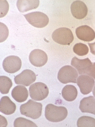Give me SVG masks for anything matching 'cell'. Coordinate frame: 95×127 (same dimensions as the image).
<instances>
[{
    "label": "cell",
    "mask_w": 95,
    "mask_h": 127,
    "mask_svg": "<svg viewBox=\"0 0 95 127\" xmlns=\"http://www.w3.org/2000/svg\"><path fill=\"white\" fill-rule=\"evenodd\" d=\"M67 114V110L64 107L58 106L49 104L45 108V117L51 122H57L62 121L66 118Z\"/></svg>",
    "instance_id": "6da1fadb"
},
{
    "label": "cell",
    "mask_w": 95,
    "mask_h": 127,
    "mask_svg": "<svg viewBox=\"0 0 95 127\" xmlns=\"http://www.w3.org/2000/svg\"><path fill=\"white\" fill-rule=\"evenodd\" d=\"M42 105L41 103L30 99L20 107L21 114L34 119L39 118L41 115Z\"/></svg>",
    "instance_id": "7a4b0ae2"
},
{
    "label": "cell",
    "mask_w": 95,
    "mask_h": 127,
    "mask_svg": "<svg viewBox=\"0 0 95 127\" xmlns=\"http://www.w3.org/2000/svg\"><path fill=\"white\" fill-rule=\"evenodd\" d=\"M52 38L55 42L62 45H70L74 38L71 30L64 27L60 28L55 30L52 33Z\"/></svg>",
    "instance_id": "3957f363"
},
{
    "label": "cell",
    "mask_w": 95,
    "mask_h": 127,
    "mask_svg": "<svg viewBox=\"0 0 95 127\" xmlns=\"http://www.w3.org/2000/svg\"><path fill=\"white\" fill-rule=\"evenodd\" d=\"M78 76L76 69L70 65H66L59 70L58 75L59 81L63 84L69 83H76Z\"/></svg>",
    "instance_id": "277c9868"
},
{
    "label": "cell",
    "mask_w": 95,
    "mask_h": 127,
    "mask_svg": "<svg viewBox=\"0 0 95 127\" xmlns=\"http://www.w3.org/2000/svg\"><path fill=\"white\" fill-rule=\"evenodd\" d=\"M29 91L31 98L36 101L44 100L48 96L49 92L47 85L41 82H36L31 85Z\"/></svg>",
    "instance_id": "5b68a950"
},
{
    "label": "cell",
    "mask_w": 95,
    "mask_h": 127,
    "mask_svg": "<svg viewBox=\"0 0 95 127\" xmlns=\"http://www.w3.org/2000/svg\"><path fill=\"white\" fill-rule=\"evenodd\" d=\"M23 15L30 24L37 28L44 27L49 22V19L48 16L40 12H33Z\"/></svg>",
    "instance_id": "8992f818"
},
{
    "label": "cell",
    "mask_w": 95,
    "mask_h": 127,
    "mask_svg": "<svg viewBox=\"0 0 95 127\" xmlns=\"http://www.w3.org/2000/svg\"><path fill=\"white\" fill-rule=\"evenodd\" d=\"M71 64L76 69L79 75L89 76L92 69L93 63L88 58L80 59L74 57L72 59Z\"/></svg>",
    "instance_id": "52a82bcc"
},
{
    "label": "cell",
    "mask_w": 95,
    "mask_h": 127,
    "mask_svg": "<svg viewBox=\"0 0 95 127\" xmlns=\"http://www.w3.org/2000/svg\"><path fill=\"white\" fill-rule=\"evenodd\" d=\"M22 61L19 57L10 56L6 58L3 63L5 71L10 73H13L19 70L22 66Z\"/></svg>",
    "instance_id": "ba28073f"
},
{
    "label": "cell",
    "mask_w": 95,
    "mask_h": 127,
    "mask_svg": "<svg viewBox=\"0 0 95 127\" xmlns=\"http://www.w3.org/2000/svg\"><path fill=\"white\" fill-rule=\"evenodd\" d=\"M77 83L81 92L85 95L89 94L92 91L94 85L95 81L94 78L89 76L81 75L77 79Z\"/></svg>",
    "instance_id": "9c48e42d"
},
{
    "label": "cell",
    "mask_w": 95,
    "mask_h": 127,
    "mask_svg": "<svg viewBox=\"0 0 95 127\" xmlns=\"http://www.w3.org/2000/svg\"><path fill=\"white\" fill-rule=\"evenodd\" d=\"M36 77V75L33 71L30 70L26 69L16 76L14 80L17 84L28 86L35 82Z\"/></svg>",
    "instance_id": "30bf717a"
},
{
    "label": "cell",
    "mask_w": 95,
    "mask_h": 127,
    "mask_svg": "<svg viewBox=\"0 0 95 127\" xmlns=\"http://www.w3.org/2000/svg\"><path fill=\"white\" fill-rule=\"evenodd\" d=\"M29 59L31 63L34 66L41 67L46 63L48 57L45 52L41 50L37 49L33 50L30 52Z\"/></svg>",
    "instance_id": "8fae6325"
},
{
    "label": "cell",
    "mask_w": 95,
    "mask_h": 127,
    "mask_svg": "<svg viewBox=\"0 0 95 127\" xmlns=\"http://www.w3.org/2000/svg\"><path fill=\"white\" fill-rule=\"evenodd\" d=\"M71 13L73 16L78 19L85 18L88 13L87 7L83 2L77 0L74 1L71 6Z\"/></svg>",
    "instance_id": "7c38bea8"
},
{
    "label": "cell",
    "mask_w": 95,
    "mask_h": 127,
    "mask_svg": "<svg viewBox=\"0 0 95 127\" xmlns=\"http://www.w3.org/2000/svg\"><path fill=\"white\" fill-rule=\"evenodd\" d=\"M77 37L80 39L86 42H90L95 38V32L89 26L83 25L78 27L76 30Z\"/></svg>",
    "instance_id": "4fadbf2b"
},
{
    "label": "cell",
    "mask_w": 95,
    "mask_h": 127,
    "mask_svg": "<svg viewBox=\"0 0 95 127\" xmlns=\"http://www.w3.org/2000/svg\"><path fill=\"white\" fill-rule=\"evenodd\" d=\"M79 108L83 113L95 115V98L92 96L84 98L80 102Z\"/></svg>",
    "instance_id": "5bb4252c"
},
{
    "label": "cell",
    "mask_w": 95,
    "mask_h": 127,
    "mask_svg": "<svg viewBox=\"0 0 95 127\" xmlns=\"http://www.w3.org/2000/svg\"><path fill=\"white\" fill-rule=\"evenodd\" d=\"M16 106L9 97L7 96L2 97L0 101V111L7 115L14 113L16 109Z\"/></svg>",
    "instance_id": "9a60e30c"
},
{
    "label": "cell",
    "mask_w": 95,
    "mask_h": 127,
    "mask_svg": "<svg viewBox=\"0 0 95 127\" xmlns=\"http://www.w3.org/2000/svg\"><path fill=\"white\" fill-rule=\"evenodd\" d=\"M11 95L16 101L19 102H22L27 99L29 94L28 91L25 87L22 85H18L12 90Z\"/></svg>",
    "instance_id": "2e32d148"
},
{
    "label": "cell",
    "mask_w": 95,
    "mask_h": 127,
    "mask_svg": "<svg viewBox=\"0 0 95 127\" xmlns=\"http://www.w3.org/2000/svg\"><path fill=\"white\" fill-rule=\"evenodd\" d=\"M40 3L39 0H18L17 6L19 11L23 13L38 7Z\"/></svg>",
    "instance_id": "e0dca14e"
},
{
    "label": "cell",
    "mask_w": 95,
    "mask_h": 127,
    "mask_svg": "<svg viewBox=\"0 0 95 127\" xmlns=\"http://www.w3.org/2000/svg\"><path fill=\"white\" fill-rule=\"evenodd\" d=\"M77 91L76 87L71 85L65 86L62 91V95L63 98L68 101H72L76 98L77 95Z\"/></svg>",
    "instance_id": "ac0fdd59"
},
{
    "label": "cell",
    "mask_w": 95,
    "mask_h": 127,
    "mask_svg": "<svg viewBox=\"0 0 95 127\" xmlns=\"http://www.w3.org/2000/svg\"><path fill=\"white\" fill-rule=\"evenodd\" d=\"M12 85V81L8 77L5 76H0V91L2 94H8Z\"/></svg>",
    "instance_id": "d6986e66"
},
{
    "label": "cell",
    "mask_w": 95,
    "mask_h": 127,
    "mask_svg": "<svg viewBox=\"0 0 95 127\" xmlns=\"http://www.w3.org/2000/svg\"><path fill=\"white\" fill-rule=\"evenodd\" d=\"M78 127H95V119L87 116H83L78 118L77 123Z\"/></svg>",
    "instance_id": "ffe728a7"
},
{
    "label": "cell",
    "mask_w": 95,
    "mask_h": 127,
    "mask_svg": "<svg viewBox=\"0 0 95 127\" xmlns=\"http://www.w3.org/2000/svg\"><path fill=\"white\" fill-rule=\"evenodd\" d=\"M14 127H37L36 125L32 121L22 117L16 118L14 122Z\"/></svg>",
    "instance_id": "44dd1931"
},
{
    "label": "cell",
    "mask_w": 95,
    "mask_h": 127,
    "mask_svg": "<svg viewBox=\"0 0 95 127\" xmlns=\"http://www.w3.org/2000/svg\"><path fill=\"white\" fill-rule=\"evenodd\" d=\"M73 50L75 53L81 56L86 55L89 51V49L87 45L81 43L75 44L73 47Z\"/></svg>",
    "instance_id": "7402d4cb"
},
{
    "label": "cell",
    "mask_w": 95,
    "mask_h": 127,
    "mask_svg": "<svg viewBox=\"0 0 95 127\" xmlns=\"http://www.w3.org/2000/svg\"><path fill=\"white\" fill-rule=\"evenodd\" d=\"M9 34V30L7 26L4 24L0 22V42L5 41Z\"/></svg>",
    "instance_id": "603a6c76"
},
{
    "label": "cell",
    "mask_w": 95,
    "mask_h": 127,
    "mask_svg": "<svg viewBox=\"0 0 95 127\" xmlns=\"http://www.w3.org/2000/svg\"><path fill=\"white\" fill-rule=\"evenodd\" d=\"M0 18L5 16L9 9V5L6 0H0Z\"/></svg>",
    "instance_id": "cb8c5ba5"
},
{
    "label": "cell",
    "mask_w": 95,
    "mask_h": 127,
    "mask_svg": "<svg viewBox=\"0 0 95 127\" xmlns=\"http://www.w3.org/2000/svg\"><path fill=\"white\" fill-rule=\"evenodd\" d=\"M88 44L90 47L91 52L95 55V42L93 43H88Z\"/></svg>",
    "instance_id": "d4e9b609"
},
{
    "label": "cell",
    "mask_w": 95,
    "mask_h": 127,
    "mask_svg": "<svg viewBox=\"0 0 95 127\" xmlns=\"http://www.w3.org/2000/svg\"><path fill=\"white\" fill-rule=\"evenodd\" d=\"M93 95L95 98V85L94 87L93 90L92 91Z\"/></svg>",
    "instance_id": "484cf974"
}]
</instances>
